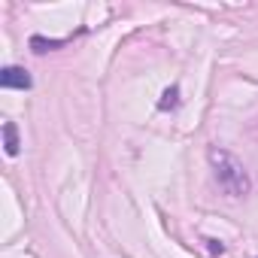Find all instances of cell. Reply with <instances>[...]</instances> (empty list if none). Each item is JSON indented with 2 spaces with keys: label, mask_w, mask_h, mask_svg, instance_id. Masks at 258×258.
<instances>
[{
  "label": "cell",
  "mask_w": 258,
  "mask_h": 258,
  "mask_svg": "<svg viewBox=\"0 0 258 258\" xmlns=\"http://www.w3.org/2000/svg\"><path fill=\"white\" fill-rule=\"evenodd\" d=\"M210 164H213L216 182L222 185L225 195H231V198L249 195L252 182H249V173H246V167L237 155H231L228 149H210Z\"/></svg>",
  "instance_id": "1"
},
{
  "label": "cell",
  "mask_w": 258,
  "mask_h": 258,
  "mask_svg": "<svg viewBox=\"0 0 258 258\" xmlns=\"http://www.w3.org/2000/svg\"><path fill=\"white\" fill-rule=\"evenodd\" d=\"M0 85L4 88H31L34 85V79H31V73L25 70V67H4L0 70Z\"/></svg>",
  "instance_id": "2"
},
{
  "label": "cell",
  "mask_w": 258,
  "mask_h": 258,
  "mask_svg": "<svg viewBox=\"0 0 258 258\" xmlns=\"http://www.w3.org/2000/svg\"><path fill=\"white\" fill-rule=\"evenodd\" d=\"M4 149H7L10 158L19 155V131H16L13 121H4Z\"/></svg>",
  "instance_id": "3"
},
{
  "label": "cell",
  "mask_w": 258,
  "mask_h": 258,
  "mask_svg": "<svg viewBox=\"0 0 258 258\" xmlns=\"http://www.w3.org/2000/svg\"><path fill=\"white\" fill-rule=\"evenodd\" d=\"M64 46V40H46V37H31V49L37 52V55H43V52H52V49H61Z\"/></svg>",
  "instance_id": "4"
},
{
  "label": "cell",
  "mask_w": 258,
  "mask_h": 258,
  "mask_svg": "<svg viewBox=\"0 0 258 258\" xmlns=\"http://www.w3.org/2000/svg\"><path fill=\"white\" fill-rule=\"evenodd\" d=\"M179 103V88L176 85H170L164 94H161V100H158V109H173Z\"/></svg>",
  "instance_id": "5"
}]
</instances>
